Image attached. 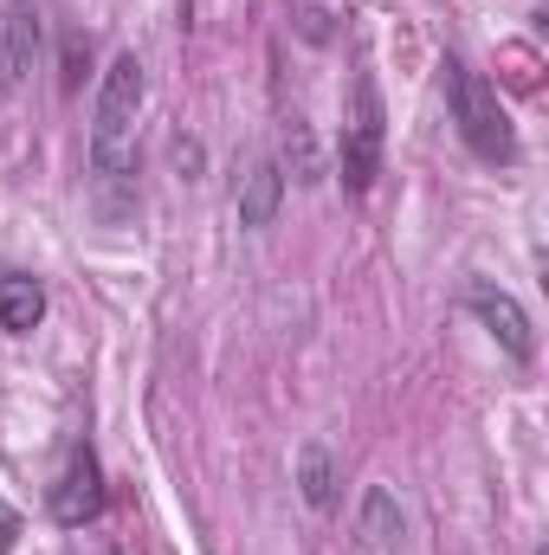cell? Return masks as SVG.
<instances>
[{"instance_id":"obj_1","label":"cell","mask_w":549,"mask_h":555,"mask_svg":"<svg viewBox=\"0 0 549 555\" xmlns=\"http://www.w3.org/2000/svg\"><path fill=\"white\" fill-rule=\"evenodd\" d=\"M142 104H149V72H142L137 52H117L104 65L98 104H91V207L111 227H124L142 207Z\"/></svg>"},{"instance_id":"obj_2","label":"cell","mask_w":549,"mask_h":555,"mask_svg":"<svg viewBox=\"0 0 549 555\" xmlns=\"http://www.w3.org/2000/svg\"><path fill=\"white\" fill-rule=\"evenodd\" d=\"M439 85H446V117H452L459 142L485 168H511L518 162V130H511V111L498 104V85L485 72H472L459 52L439 59Z\"/></svg>"},{"instance_id":"obj_3","label":"cell","mask_w":549,"mask_h":555,"mask_svg":"<svg viewBox=\"0 0 549 555\" xmlns=\"http://www.w3.org/2000/svg\"><path fill=\"white\" fill-rule=\"evenodd\" d=\"M382 149H388L382 91H375L369 72H356V85H349V117H343V137H336V175H343V188H349L356 201L382 181Z\"/></svg>"},{"instance_id":"obj_4","label":"cell","mask_w":549,"mask_h":555,"mask_svg":"<svg viewBox=\"0 0 549 555\" xmlns=\"http://www.w3.org/2000/svg\"><path fill=\"white\" fill-rule=\"evenodd\" d=\"M104 504H111V491H104V459H98L91 433H72V446H65V459H59V472H52V485H46V511H52L59 530H85V524L104 517Z\"/></svg>"},{"instance_id":"obj_5","label":"cell","mask_w":549,"mask_h":555,"mask_svg":"<svg viewBox=\"0 0 549 555\" xmlns=\"http://www.w3.org/2000/svg\"><path fill=\"white\" fill-rule=\"evenodd\" d=\"M459 304H465V310L491 330V343H498L511 362H537V330H531V310H524L505 284H491V278H465Z\"/></svg>"},{"instance_id":"obj_6","label":"cell","mask_w":549,"mask_h":555,"mask_svg":"<svg viewBox=\"0 0 549 555\" xmlns=\"http://www.w3.org/2000/svg\"><path fill=\"white\" fill-rule=\"evenodd\" d=\"M39 52H46L39 7H33V0H13V7L0 13V91L26 85V78H33V65H39Z\"/></svg>"},{"instance_id":"obj_7","label":"cell","mask_w":549,"mask_h":555,"mask_svg":"<svg viewBox=\"0 0 549 555\" xmlns=\"http://www.w3.org/2000/svg\"><path fill=\"white\" fill-rule=\"evenodd\" d=\"M356 550H369V555L408 550V504L395 498V485H369V491H362V511H356Z\"/></svg>"},{"instance_id":"obj_8","label":"cell","mask_w":549,"mask_h":555,"mask_svg":"<svg viewBox=\"0 0 549 555\" xmlns=\"http://www.w3.org/2000/svg\"><path fill=\"white\" fill-rule=\"evenodd\" d=\"M278 207H284V162H253L246 168V181H240V194H233V214H240V233H266L278 220Z\"/></svg>"},{"instance_id":"obj_9","label":"cell","mask_w":549,"mask_h":555,"mask_svg":"<svg viewBox=\"0 0 549 555\" xmlns=\"http://www.w3.org/2000/svg\"><path fill=\"white\" fill-rule=\"evenodd\" d=\"M46 323V284L20 266H0V330L7 336H33Z\"/></svg>"},{"instance_id":"obj_10","label":"cell","mask_w":549,"mask_h":555,"mask_svg":"<svg viewBox=\"0 0 549 555\" xmlns=\"http://www.w3.org/2000/svg\"><path fill=\"white\" fill-rule=\"evenodd\" d=\"M297 498H304L317 517H330L336 498H343V491H336V452H330L323 439H310V446L297 452Z\"/></svg>"},{"instance_id":"obj_11","label":"cell","mask_w":549,"mask_h":555,"mask_svg":"<svg viewBox=\"0 0 549 555\" xmlns=\"http://www.w3.org/2000/svg\"><path fill=\"white\" fill-rule=\"evenodd\" d=\"M85 59H91V39L85 33H65V91L85 85Z\"/></svg>"},{"instance_id":"obj_12","label":"cell","mask_w":549,"mask_h":555,"mask_svg":"<svg viewBox=\"0 0 549 555\" xmlns=\"http://www.w3.org/2000/svg\"><path fill=\"white\" fill-rule=\"evenodd\" d=\"M168 149H175V168H181V181H194V175H201V162H207V155H201V142H188L181 130H175V142H168Z\"/></svg>"},{"instance_id":"obj_13","label":"cell","mask_w":549,"mask_h":555,"mask_svg":"<svg viewBox=\"0 0 549 555\" xmlns=\"http://www.w3.org/2000/svg\"><path fill=\"white\" fill-rule=\"evenodd\" d=\"M13 537H20V511H13V504H7V498H0V550H7V543H13Z\"/></svg>"},{"instance_id":"obj_14","label":"cell","mask_w":549,"mask_h":555,"mask_svg":"<svg viewBox=\"0 0 549 555\" xmlns=\"http://www.w3.org/2000/svg\"><path fill=\"white\" fill-rule=\"evenodd\" d=\"M537 555H544V550H537Z\"/></svg>"}]
</instances>
